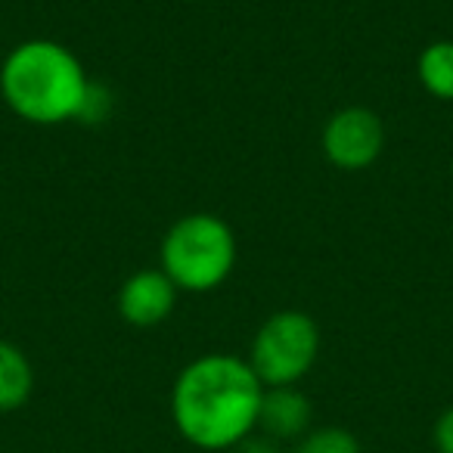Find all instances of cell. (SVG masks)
<instances>
[{"label":"cell","mask_w":453,"mask_h":453,"mask_svg":"<svg viewBox=\"0 0 453 453\" xmlns=\"http://www.w3.org/2000/svg\"><path fill=\"white\" fill-rule=\"evenodd\" d=\"M265 385L236 354H202L171 388V419L199 450H234L255 434Z\"/></svg>","instance_id":"6da1fadb"},{"label":"cell","mask_w":453,"mask_h":453,"mask_svg":"<svg viewBox=\"0 0 453 453\" xmlns=\"http://www.w3.org/2000/svg\"><path fill=\"white\" fill-rule=\"evenodd\" d=\"M4 103L32 125H65L84 119L94 103L84 63L65 44L50 38L22 41L0 69Z\"/></svg>","instance_id":"7a4b0ae2"},{"label":"cell","mask_w":453,"mask_h":453,"mask_svg":"<svg viewBox=\"0 0 453 453\" xmlns=\"http://www.w3.org/2000/svg\"><path fill=\"white\" fill-rule=\"evenodd\" d=\"M236 265V236L224 218L208 211L183 214L162 240V271L180 292H211Z\"/></svg>","instance_id":"3957f363"},{"label":"cell","mask_w":453,"mask_h":453,"mask_svg":"<svg viewBox=\"0 0 453 453\" xmlns=\"http://www.w3.org/2000/svg\"><path fill=\"white\" fill-rule=\"evenodd\" d=\"M320 354V329L304 311H277L258 326L249 351V366L265 388L296 385Z\"/></svg>","instance_id":"277c9868"},{"label":"cell","mask_w":453,"mask_h":453,"mask_svg":"<svg viewBox=\"0 0 453 453\" xmlns=\"http://www.w3.org/2000/svg\"><path fill=\"white\" fill-rule=\"evenodd\" d=\"M323 156L339 171H364L382 156L385 125L372 109L345 106L323 127Z\"/></svg>","instance_id":"5b68a950"},{"label":"cell","mask_w":453,"mask_h":453,"mask_svg":"<svg viewBox=\"0 0 453 453\" xmlns=\"http://www.w3.org/2000/svg\"><path fill=\"white\" fill-rule=\"evenodd\" d=\"M177 286L171 283L168 273L158 271H137L121 283L119 289V317L127 326L137 329H152L158 323H165L177 308Z\"/></svg>","instance_id":"8992f818"},{"label":"cell","mask_w":453,"mask_h":453,"mask_svg":"<svg viewBox=\"0 0 453 453\" xmlns=\"http://www.w3.org/2000/svg\"><path fill=\"white\" fill-rule=\"evenodd\" d=\"M311 401L296 388V385H283V388H265L258 410V428L261 434L280 441H298L311 432Z\"/></svg>","instance_id":"52a82bcc"},{"label":"cell","mask_w":453,"mask_h":453,"mask_svg":"<svg viewBox=\"0 0 453 453\" xmlns=\"http://www.w3.org/2000/svg\"><path fill=\"white\" fill-rule=\"evenodd\" d=\"M35 391V370L19 345L0 339V413L26 407Z\"/></svg>","instance_id":"ba28073f"},{"label":"cell","mask_w":453,"mask_h":453,"mask_svg":"<svg viewBox=\"0 0 453 453\" xmlns=\"http://www.w3.org/2000/svg\"><path fill=\"white\" fill-rule=\"evenodd\" d=\"M419 84L434 100L453 103V41H434L416 59Z\"/></svg>","instance_id":"9c48e42d"},{"label":"cell","mask_w":453,"mask_h":453,"mask_svg":"<svg viewBox=\"0 0 453 453\" xmlns=\"http://www.w3.org/2000/svg\"><path fill=\"white\" fill-rule=\"evenodd\" d=\"M292 453H360V441L342 426L311 428L304 438L296 441Z\"/></svg>","instance_id":"30bf717a"},{"label":"cell","mask_w":453,"mask_h":453,"mask_svg":"<svg viewBox=\"0 0 453 453\" xmlns=\"http://www.w3.org/2000/svg\"><path fill=\"white\" fill-rule=\"evenodd\" d=\"M434 447L438 453H453V407H447L434 422Z\"/></svg>","instance_id":"8fae6325"},{"label":"cell","mask_w":453,"mask_h":453,"mask_svg":"<svg viewBox=\"0 0 453 453\" xmlns=\"http://www.w3.org/2000/svg\"><path fill=\"white\" fill-rule=\"evenodd\" d=\"M236 453H280V447H277V441L273 438H267V434H249L242 444H236L234 447Z\"/></svg>","instance_id":"7c38bea8"}]
</instances>
